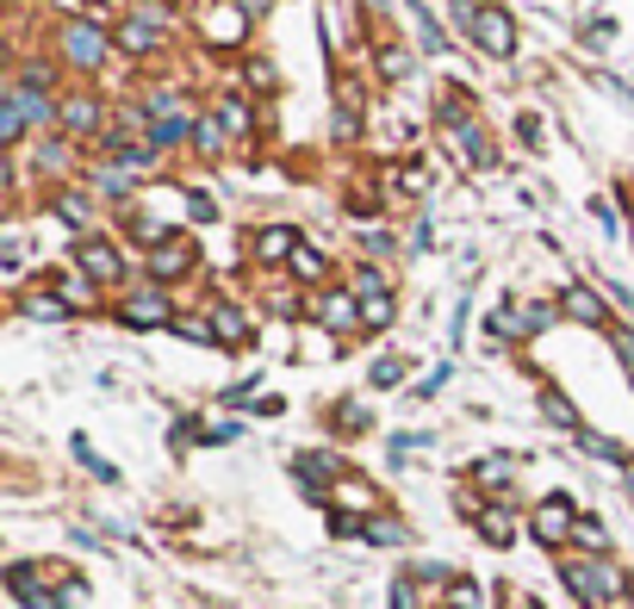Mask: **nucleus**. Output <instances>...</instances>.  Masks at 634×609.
I'll list each match as a JSON object with an SVG mask.
<instances>
[{
	"label": "nucleus",
	"instance_id": "nucleus-16",
	"mask_svg": "<svg viewBox=\"0 0 634 609\" xmlns=\"http://www.w3.org/2000/svg\"><path fill=\"white\" fill-rule=\"evenodd\" d=\"M94 119H100L94 100H69V106H63V125L69 131H94Z\"/></svg>",
	"mask_w": 634,
	"mask_h": 609
},
{
	"label": "nucleus",
	"instance_id": "nucleus-18",
	"mask_svg": "<svg viewBox=\"0 0 634 609\" xmlns=\"http://www.w3.org/2000/svg\"><path fill=\"white\" fill-rule=\"evenodd\" d=\"M367 541L398 547V541H405V522H392V516H374V522H367Z\"/></svg>",
	"mask_w": 634,
	"mask_h": 609
},
{
	"label": "nucleus",
	"instance_id": "nucleus-8",
	"mask_svg": "<svg viewBox=\"0 0 634 609\" xmlns=\"http://www.w3.org/2000/svg\"><path fill=\"white\" fill-rule=\"evenodd\" d=\"M181 267H193V243H156V250H150V274L175 281Z\"/></svg>",
	"mask_w": 634,
	"mask_h": 609
},
{
	"label": "nucleus",
	"instance_id": "nucleus-11",
	"mask_svg": "<svg viewBox=\"0 0 634 609\" xmlns=\"http://www.w3.org/2000/svg\"><path fill=\"white\" fill-rule=\"evenodd\" d=\"M293 250H299V236L286 231V224H268V231L255 236V255H262V262H280V255L293 262Z\"/></svg>",
	"mask_w": 634,
	"mask_h": 609
},
{
	"label": "nucleus",
	"instance_id": "nucleus-20",
	"mask_svg": "<svg viewBox=\"0 0 634 609\" xmlns=\"http://www.w3.org/2000/svg\"><path fill=\"white\" fill-rule=\"evenodd\" d=\"M386 317H392V298H386V293H374V298H361V324H367V329H380V324H386Z\"/></svg>",
	"mask_w": 634,
	"mask_h": 609
},
{
	"label": "nucleus",
	"instance_id": "nucleus-38",
	"mask_svg": "<svg viewBox=\"0 0 634 609\" xmlns=\"http://www.w3.org/2000/svg\"><path fill=\"white\" fill-rule=\"evenodd\" d=\"M572 535H579V541H585V547H603V522H579V529H572Z\"/></svg>",
	"mask_w": 634,
	"mask_h": 609
},
{
	"label": "nucleus",
	"instance_id": "nucleus-34",
	"mask_svg": "<svg viewBox=\"0 0 634 609\" xmlns=\"http://www.w3.org/2000/svg\"><path fill=\"white\" fill-rule=\"evenodd\" d=\"M181 336H193V343H218V336H212V324H200V317H181Z\"/></svg>",
	"mask_w": 634,
	"mask_h": 609
},
{
	"label": "nucleus",
	"instance_id": "nucleus-1",
	"mask_svg": "<svg viewBox=\"0 0 634 609\" xmlns=\"http://www.w3.org/2000/svg\"><path fill=\"white\" fill-rule=\"evenodd\" d=\"M566 585L579 603H610V597H628V578H622V566L610 560H572L566 566Z\"/></svg>",
	"mask_w": 634,
	"mask_h": 609
},
{
	"label": "nucleus",
	"instance_id": "nucleus-31",
	"mask_svg": "<svg viewBox=\"0 0 634 609\" xmlns=\"http://www.w3.org/2000/svg\"><path fill=\"white\" fill-rule=\"evenodd\" d=\"M398 379H405V361H392V355H386L380 367H374V386H398Z\"/></svg>",
	"mask_w": 634,
	"mask_h": 609
},
{
	"label": "nucleus",
	"instance_id": "nucleus-42",
	"mask_svg": "<svg viewBox=\"0 0 634 609\" xmlns=\"http://www.w3.org/2000/svg\"><path fill=\"white\" fill-rule=\"evenodd\" d=\"M622 473H628V491H634V460H628V467H622Z\"/></svg>",
	"mask_w": 634,
	"mask_h": 609
},
{
	"label": "nucleus",
	"instance_id": "nucleus-28",
	"mask_svg": "<svg viewBox=\"0 0 634 609\" xmlns=\"http://www.w3.org/2000/svg\"><path fill=\"white\" fill-rule=\"evenodd\" d=\"M380 69L392 81H405V75H411V57H405V50H380Z\"/></svg>",
	"mask_w": 634,
	"mask_h": 609
},
{
	"label": "nucleus",
	"instance_id": "nucleus-22",
	"mask_svg": "<svg viewBox=\"0 0 634 609\" xmlns=\"http://www.w3.org/2000/svg\"><path fill=\"white\" fill-rule=\"evenodd\" d=\"M479 529H485V541L504 547V541H510V516H504V510H485V516H479Z\"/></svg>",
	"mask_w": 634,
	"mask_h": 609
},
{
	"label": "nucleus",
	"instance_id": "nucleus-21",
	"mask_svg": "<svg viewBox=\"0 0 634 609\" xmlns=\"http://www.w3.org/2000/svg\"><path fill=\"white\" fill-rule=\"evenodd\" d=\"M541 405H548V417H554L560 429H579V417H572V405L560 398V392H541Z\"/></svg>",
	"mask_w": 634,
	"mask_h": 609
},
{
	"label": "nucleus",
	"instance_id": "nucleus-24",
	"mask_svg": "<svg viewBox=\"0 0 634 609\" xmlns=\"http://www.w3.org/2000/svg\"><path fill=\"white\" fill-rule=\"evenodd\" d=\"M293 274H299V281H317V274H324V255H317V250H293Z\"/></svg>",
	"mask_w": 634,
	"mask_h": 609
},
{
	"label": "nucleus",
	"instance_id": "nucleus-5",
	"mask_svg": "<svg viewBox=\"0 0 634 609\" xmlns=\"http://www.w3.org/2000/svg\"><path fill=\"white\" fill-rule=\"evenodd\" d=\"M119 317L131 329H150V324H175V305H168V293H131Z\"/></svg>",
	"mask_w": 634,
	"mask_h": 609
},
{
	"label": "nucleus",
	"instance_id": "nucleus-10",
	"mask_svg": "<svg viewBox=\"0 0 634 609\" xmlns=\"http://www.w3.org/2000/svg\"><path fill=\"white\" fill-rule=\"evenodd\" d=\"M305 479V491H311V498H324V485L336 479V460L330 454H299V467H293Z\"/></svg>",
	"mask_w": 634,
	"mask_h": 609
},
{
	"label": "nucleus",
	"instance_id": "nucleus-25",
	"mask_svg": "<svg viewBox=\"0 0 634 609\" xmlns=\"http://www.w3.org/2000/svg\"><path fill=\"white\" fill-rule=\"evenodd\" d=\"M517 317H523V336H535V329H548V324H554V305H523Z\"/></svg>",
	"mask_w": 634,
	"mask_h": 609
},
{
	"label": "nucleus",
	"instance_id": "nucleus-3",
	"mask_svg": "<svg viewBox=\"0 0 634 609\" xmlns=\"http://www.w3.org/2000/svg\"><path fill=\"white\" fill-rule=\"evenodd\" d=\"M473 44H479V50H492V57H510V50H517V32H510V13H498V7L473 13Z\"/></svg>",
	"mask_w": 634,
	"mask_h": 609
},
{
	"label": "nucleus",
	"instance_id": "nucleus-6",
	"mask_svg": "<svg viewBox=\"0 0 634 609\" xmlns=\"http://www.w3.org/2000/svg\"><path fill=\"white\" fill-rule=\"evenodd\" d=\"M572 529H579V522H572V504H566V498H548V504H541V510H535V541L560 547V541H566Z\"/></svg>",
	"mask_w": 634,
	"mask_h": 609
},
{
	"label": "nucleus",
	"instance_id": "nucleus-41",
	"mask_svg": "<svg viewBox=\"0 0 634 609\" xmlns=\"http://www.w3.org/2000/svg\"><path fill=\"white\" fill-rule=\"evenodd\" d=\"M510 609H541V603H529V597H510Z\"/></svg>",
	"mask_w": 634,
	"mask_h": 609
},
{
	"label": "nucleus",
	"instance_id": "nucleus-27",
	"mask_svg": "<svg viewBox=\"0 0 634 609\" xmlns=\"http://www.w3.org/2000/svg\"><path fill=\"white\" fill-rule=\"evenodd\" d=\"M392 609H423V603H417V572L392 585Z\"/></svg>",
	"mask_w": 634,
	"mask_h": 609
},
{
	"label": "nucleus",
	"instance_id": "nucleus-13",
	"mask_svg": "<svg viewBox=\"0 0 634 609\" xmlns=\"http://www.w3.org/2000/svg\"><path fill=\"white\" fill-rule=\"evenodd\" d=\"M560 305H566V312L579 317V324H603V305H597V293H591V286H572V293L560 298Z\"/></svg>",
	"mask_w": 634,
	"mask_h": 609
},
{
	"label": "nucleus",
	"instance_id": "nucleus-33",
	"mask_svg": "<svg viewBox=\"0 0 634 609\" xmlns=\"http://www.w3.org/2000/svg\"><path fill=\"white\" fill-rule=\"evenodd\" d=\"M25 312H32V317H50V324H57V317H63V298H25Z\"/></svg>",
	"mask_w": 634,
	"mask_h": 609
},
{
	"label": "nucleus",
	"instance_id": "nucleus-26",
	"mask_svg": "<svg viewBox=\"0 0 634 609\" xmlns=\"http://www.w3.org/2000/svg\"><path fill=\"white\" fill-rule=\"evenodd\" d=\"M94 187L106 193V200H119V193H131V174H119V169H106V174H94Z\"/></svg>",
	"mask_w": 634,
	"mask_h": 609
},
{
	"label": "nucleus",
	"instance_id": "nucleus-37",
	"mask_svg": "<svg viewBox=\"0 0 634 609\" xmlns=\"http://www.w3.org/2000/svg\"><path fill=\"white\" fill-rule=\"evenodd\" d=\"M479 479H510V460H479Z\"/></svg>",
	"mask_w": 634,
	"mask_h": 609
},
{
	"label": "nucleus",
	"instance_id": "nucleus-29",
	"mask_svg": "<svg viewBox=\"0 0 634 609\" xmlns=\"http://www.w3.org/2000/svg\"><path fill=\"white\" fill-rule=\"evenodd\" d=\"M355 286H361V298H374V293H386V274L380 267H355Z\"/></svg>",
	"mask_w": 634,
	"mask_h": 609
},
{
	"label": "nucleus",
	"instance_id": "nucleus-2",
	"mask_svg": "<svg viewBox=\"0 0 634 609\" xmlns=\"http://www.w3.org/2000/svg\"><path fill=\"white\" fill-rule=\"evenodd\" d=\"M13 106L25 112V125H50V119H57V106H50V94H44V69H25V75L13 81Z\"/></svg>",
	"mask_w": 634,
	"mask_h": 609
},
{
	"label": "nucleus",
	"instance_id": "nucleus-15",
	"mask_svg": "<svg viewBox=\"0 0 634 609\" xmlns=\"http://www.w3.org/2000/svg\"><path fill=\"white\" fill-rule=\"evenodd\" d=\"M218 131H224V138H243V131H249V106H243V100H224V106H218Z\"/></svg>",
	"mask_w": 634,
	"mask_h": 609
},
{
	"label": "nucleus",
	"instance_id": "nucleus-14",
	"mask_svg": "<svg viewBox=\"0 0 634 609\" xmlns=\"http://www.w3.org/2000/svg\"><path fill=\"white\" fill-rule=\"evenodd\" d=\"M212 336H218V343H243V336H249V324H243V312L218 305V312H212Z\"/></svg>",
	"mask_w": 634,
	"mask_h": 609
},
{
	"label": "nucleus",
	"instance_id": "nucleus-7",
	"mask_svg": "<svg viewBox=\"0 0 634 609\" xmlns=\"http://www.w3.org/2000/svg\"><path fill=\"white\" fill-rule=\"evenodd\" d=\"M75 262L88 267L94 281H119V274H125V267H119V250H112V243H100V236H81V243H75Z\"/></svg>",
	"mask_w": 634,
	"mask_h": 609
},
{
	"label": "nucleus",
	"instance_id": "nucleus-39",
	"mask_svg": "<svg viewBox=\"0 0 634 609\" xmlns=\"http://www.w3.org/2000/svg\"><path fill=\"white\" fill-rule=\"evenodd\" d=\"M616 348H622V361H628V379H634V336H616Z\"/></svg>",
	"mask_w": 634,
	"mask_h": 609
},
{
	"label": "nucleus",
	"instance_id": "nucleus-9",
	"mask_svg": "<svg viewBox=\"0 0 634 609\" xmlns=\"http://www.w3.org/2000/svg\"><path fill=\"white\" fill-rule=\"evenodd\" d=\"M317 317H324V329H349L361 324V305L349 293H330V298H317Z\"/></svg>",
	"mask_w": 634,
	"mask_h": 609
},
{
	"label": "nucleus",
	"instance_id": "nucleus-40",
	"mask_svg": "<svg viewBox=\"0 0 634 609\" xmlns=\"http://www.w3.org/2000/svg\"><path fill=\"white\" fill-rule=\"evenodd\" d=\"M237 7H243L249 19H255V13H268V0H237Z\"/></svg>",
	"mask_w": 634,
	"mask_h": 609
},
{
	"label": "nucleus",
	"instance_id": "nucleus-4",
	"mask_svg": "<svg viewBox=\"0 0 634 609\" xmlns=\"http://www.w3.org/2000/svg\"><path fill=\"white\" fill-rule=\"evenodd\" d=\"M63 50L75 69H100V57H106V38H100V26H63Z\"/></svg>",
	"mask_w": 634,
	"mask_h": 609
},
{
	"label": "nucleus",
	"instance_id": "nucleus-12",
	"mask_svg": "<svg viewBox=\"0 0 634 609\" xmlns=\"http://www.w3.org/2000/svg\"><path fill=\"white\" fill-rule=\"evenodd\" d=\"M156 26H162V13L150 7V13H137L125 32H119V44H125V50H150V44H156Z\"/></svg>",
	"mask_w": 634,
	"mask_h": 609
},
{
	"label": "nucleus",
	"instance_id": "nucleus-30",
	"mask_svg": "<svg viewBox=\"0 0 634 609\" xmlns=\"http://www.w3.org/2000/svg\"><path fill=\"white\" fill-rule=\"evenodd\" d=\"M57 212H63L69 224H88V200H81V193H63V200H57Z\"/></svg>",
	"mask_w": 634,
	"mask_h": 609
},
{
	"label": "nucleus",
	"instance_id": "nucleus-17",
	"mask_svg": "<svg viewBox=\"0 0 634 609\" xmlns=\"http://www.w3.org/2000/svg\"><path fill=\"white\" fill-rule=\"evenodd\" d=\"M336 131H342V138H355V131H361V100H355V94L336 100Z\"/></svg>",
	"mask_w": 634,
	"mask_h": 609
},
{
	"label": "nucleus",
	"instance_id": "nucleus-19",
	"mask_svg": "<svg viewBox=\"0 0 634 609\" xmlns=\"http://www.w3.org/2000/svg\"><path fill=\"white\" fill-rule=\"evenodd\" d=\"M0 138H7V143L25 138V112L13 106V94H7V106H0Z\"/></svg>",
	"mask_w": 634,
	"mask_h": 609
},
{
	"label": "nucleus",
	"instance_id": "nucleus-23",
	"mask_svg": "<svg viewBox=\"0 0 634 609\" xmlns=\"http://www.w3.org/2000/svg\"><path fill=\"white\" fill-rule=\"evenodd\" d=\"M187 143H193V150H206V156H218L224 131H218V125H200V119H193V138H187Z\"/></svg>",
	"mask_w": 634,
	"mask_h": 609
},
{
	"label": "nucleus",
	"instance_id": "nucleus-35",
	"mask_svg": "<svg viewBox=\"0 0 634 609\" xmlns=\"http://www.w3.org/2000/svg\"><path fill=\"white\" fill-rule=\"evenodd\" d=\"M448 597H454V609H479V591L467 585V578H454V591H448Z\"/></svg>",
	"mask_w": 634,
	"mask_h": 609
},
{
	"label": "nucleus",
	"instance_id": "nucleus-32",
	"mask_svg": "<svg viewBox=\"0 0 634 609\" xmlns=\"http://www.w3.org/2000/svg\"><path fill=\"white\" fill-rule=\"evenodd\" d=\"M336 423H342L349 436H361V429H367V410H361V405H342V410H336Z\"/></svg>",
	"mask_w": 634,
	"mask_h": 609
},
{
	"label": "nucleus",
	"instance_id": "nucleus-36",
	"mask_svg": "<svg viewBox=\"0 0 634 609\" xmlns=\"http://www.w3.org/2000/svg\"><path fill=\"white\" fill-rule=\"evenodd\" d=\"M38 162H44V169H69V150H63V143H44V150H38Z\"/></svg>",
	"mask_w": 634,
	"mask_h": 609
}]
</instances>
